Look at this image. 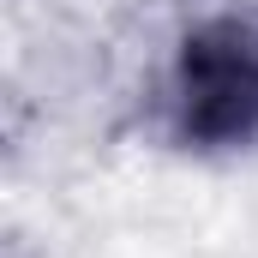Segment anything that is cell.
Here are the masks:
<instances>
[{
  "label": "cell",
  "instance_id": "6da1fadb",
  "mask_svg": "<svg viewBox=\"0 0 258 258\" xmlns=\"http://www.w3.org/2000/svg\"><path fill=\"white\" fill-rule=\"evenodd\" d=\"M156 126L186 156H258V0H222L174 36Z\"/></svg>",
  "mask_w": 258,
  "mask_h": 258
}]
</instances>
